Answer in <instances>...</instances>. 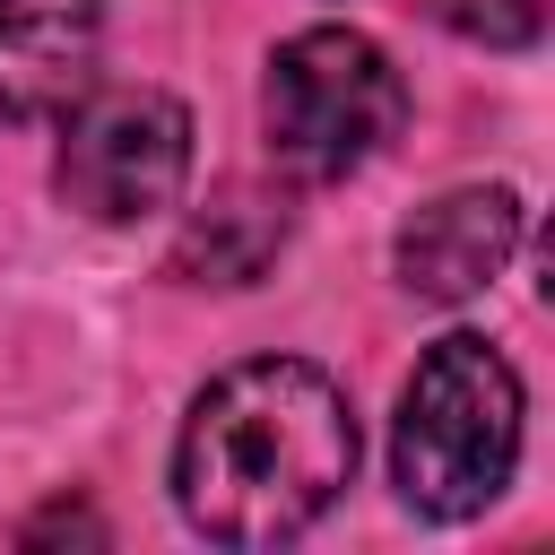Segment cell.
<instances>
[{
	"mask_svg": "<svg viewBox=\"0 0 555 555\" xmlns=\"http://www.w3.org/2000/svg\"><path fill=\"white\" fill-rule=\"evenodd\" d=\"M520 460V373L486 338H434L399 390L390 425V477L408 512L425 520H468L512 486Z\"/></svg>",
	"mask_w": 555,
	"mask_h": 555,
	"instance_id": "2",
	"label": "cell"
},
{
	"mask_svg": "<svg viewBox=\"0 0 555 555\" xmlns=\"http://www.w3.org/2000/svg\"><path fill=\"white\" fill-rule=\"evenodd\" d=\"M278 243H286V208L260 199V191H225V199H208V208L182 225L173 269H182L191 286H251V278L278 260Z\"/></svg>",
	"mask_w": 555,
	"mask_h": 555,
	"instance_id": "7",
	"label": "cell"
},
{
	"mask_svg": "<svg viewBox=\"0 0 555 555\" xmlns=\"http://www.w3.org/2000/svg\"><path fill=\"white\" fill-rule=\"evenodd\" d=\"M260 121H269V156L304 182H338L364 156H382L408 121V87L390 69V52L356 26H304L278 43L269 87H260Z\"/></svg>",
	"mask_w": 555,
	"mask_h": 555,
	"instance_id": "3",
	"label": "cell"
},
{
	"mask_svg": "<svg viewBox=\"0 0 555 555\" xmlns=\"http://www.w3.org/2000/svg\"><path fill=\"white\" fill-rule=\"evenodd\" d=\"M356 477L347 390L304 356H251L217 373L173 442V503L217 546L304 538Z\"/></svg>",
	"mask_w": 555,
	"mask_h": 555,
	"instance_id": "1",
	"label": "cell"
},
{
	"mask_svg": "<svg viewBox=\"0 0 555 555\" xmlns=\"http://www.w3.org/2000/svg\"><path fill=\"white\" fill-rule=\"evenodd\" d=\"M520 251V199L503 182L477 191H442L399 225V278L425 304H468L503 278V260Z\"/></svg>",
	"mask_w": 555,
	"mask_h": 555,
	"instance_id": "5",
	"label": "cell"
},
{
	"mask_svg": "<svg viewBox=\"0 0 555 555\" xmlns=\"http://www.w3.org/2000/svg\"><path fill=\"white\" fill-rule=\"evenodd\" d=\"M61 199L95 225H139L165 217L191 182V113L156 87H87L61 113Z\"/></svg>",
	"mask_w": 555,
	"mask_h": 555,
	"instance_id": "4",
	"label": "cell"
},
{
	"mask_svg": "<svg viewBox=\"0 0 555 555\" xmlns=\"http://www.w3.org/2000/svg\"><path fill=\"white\" fill-rule=\"evenodd\" d=\"M546 9L555 0H434V17L468 43H494V52H529L546 35Z\"/></svg>",
	"mask_w": 555,
	"mask_h": 555,
	"instance_id": "8",
	"label": "cell"
},
{
	"mask_svg": "<svg viewBox=\"0 0 555 555\" xmlns=\"http://www.w3.org/2000/svg\"><path fill=\"white\" fill-rule=\"evenodd\" d=\"M95 0H0V121H61L95 87Z\"/></svg>",
	"mask_w": 555,
	"mask_h": 555,
	"instance_id": "6",
	"label": "cell"
}]
</instances>
